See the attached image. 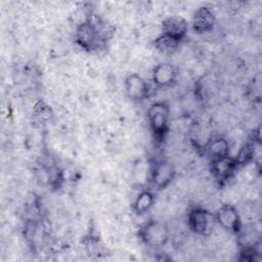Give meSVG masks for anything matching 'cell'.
<instances>
[{"label": "cell", "mask_w": 262, "mask_h": 262, "mask_svg": "<svg viewBox=\"0 0 262 262\" xmlns=\"http://www.w3.org/2000/svg\"><path fill=\"white\" fill-rule=\"evenodd\" d=\"M174 166L166 161L156 162L150 169V179L152 184L158 188H165L174 178Z\"/></svg>", "instance_id": "8992f818"}, {"label": "cell", "mask_w": 262, "mask_h": 262, "mask_svg": "<svg viewBox=\"0 0 262 262\" xmlns=\"http://www.w3.org/2000/svg\"><path fill=\"white\" fill-rule=\"evenodd\" d=\"M139 237L146 246L158 248L164 246L168 242L169 230L164 223L150 220L140 227Z\"/></svg>", "instance_id": "3957f363"}, {"label": "cell", "mask_w": 262, "mask_h": 262, "mask_svg": "<svg viewBox=\"0 0 262 262\" xmlns=\"http://www.w3.org/2000/svg\"><path fill=\"white\" fill-rule=\"evenodd\" d=\"M35 115L41 120V121H47L51 117V112L50 108L47 105L40 104V106H37L35 110Z\"/></svg>", "instance_id": "9a60e30c"}, {"label": "cell", "mask_w": 262, "mask_h": 262, "mask_svg": "<svg viewBox=\"0 0 262 262\" xmlns=\"http://www.w3.org/2000/svg\"><path fill=\"white\" fill-rule=\"evenodd\" d=\"M189 229L199 235H209L214 227L215 215L203 208H193L187 216Z\"/></svg>", "instance_id": "277c9868"}, {"label": "cell", "mask_w": 262, "mask_h": 262, "mask_svg": "<svg viewBox=\"0 0 262 262\" xmlns=\"http://www.w3.org/2000/svg\"><path fill=\"white\" fill-rule=\"evenodd\" d=\"M127 96L134 101H141L148 96V84L138 74H130L125 79Z\"/></svg>", "instance_id": "52a82bcc"}, {"label": "cell", "mask_w": 262, "mask_h": 262, "mask_svg": "<svg viewBox=\"0 0 262 262\" xmlns=\"http://www.w3.org/2000/svg\"><path fill=\"white\" fill-rule=\"evenodd\" d=\"M75 38L79 46L87 51L98 49L105 40L102 31L90 19H87L78 26Z\"/></svg>", "instance_id": "6da1fadb"}, {"label": "cell", "mask_w": 262, "mask_h": 262, "mask_svg": "<svg viewBox=\"0 0 262 262\" xmlns=\"http://www.w3.org/2000/svg\"><path fill=\"white\" fill-rule=\"evenodd\" d=\"M215 25V15L208 6L199 7L192 16V29L199 34L210 32Z\"/></svg>", "instance_id": "9c48e42d"}, {"label": "cell", "mask_w": 262, "mask_h": 262, "mask_svg": "<svg viewBox=\"0 0 262 262\" xmlns=\"http://www.w3.org/2000/svg\"><path fill=\"white\" fill-rule=\"evenodd\" d=\"M188 30L187 21L178 15L169 16L162 24V34L180 42Z\"/></svg>", "instance_id": "ba28073f"}, {"label": "cell", "mask_w": 262, "mask_h": 262, "mask_svg": "<svg viewBox=\"0 0 262 262\" xmlns=\"http://www.w3.org/2000/svg\"><path fill=\"white\" fill-rule=\"evenodd\" d=\"M215 220L222 228L231 232L238 233L242 229V222L238 212L235 207L231 205L221 206L215 214Z\"/></svg>", "instance_id": "5b68a950"}, {"label": "cell", "mask_w": 262, "mask_h": 262, "mask_svg": "<svg viewBox=\"0 0 262 262\" xmlns=\"http://www.w3.org/2000/svg\"><path fill=\"white\" fill-rule=\"evenodd\" d=\"M154 202H155V196L149 190L141 191L134 201L133 208L135 213L139 215L146 213L152 207Z\"/></svg>", "instance_id": "4fadbf2b"}, {"label": "cell", "mask_w": 262, "mask_h": 262, "mask_svg": "<svg viewBox=\"0 0 262 262\" xmlns=\"http://www.w3.org/2000/svg\"><path fill=\"white\" fill-rule=\"evenodd\" d=\"M180 42L164 35V34H161L154 42V45L156 47L157 50H159L160 52H163V53H170L172 52L173 50H175L178 46Z\"/></svg>", "instance_id": "5bb4252c"}, {"label": "cell", "mask_w": 262, "mask_h": 262, "mask_svg": "<svg viewBox=\"0 0 262 262\" xmlns=\"http://www.w3.org/2000/svg\"><path fill=\"white\" fill-rule=\"evenodd\" d=\"M151 79L158 87H169L176 80V70L170 62H160L154 68Z\"/></svg>", "instance_id": "30bf717a"}, {"label": "cell", "mask_w": 262, "mask_h": 262, "mask_svg": "<svg viewBox=\"0 0 262 262\" xmlns=\"http://www.w3.org/2000/svg\"><path fill=\"white\" fill-rule=\"evenodd\" d=\"M212 164V173L216 180L220 182L227 181L235 172L238 164L235 159L228 157L216 160L211 162Z\"/></svg>", "instance_id": "8fae6325"}, {"label": "cell", "mask_w": 262, "mask_h": 262, "mask_svg": "<svg viewBox=\"0 0 262 262\" xmlns=\"http://www.w3.org/2000/svg\"><path fill=\"white\" fill-rule=\"evenodd\" d=\"M211 162L229 156V143L223 137L212 138L205 147Z\"/></svg>", "instance_id": "7c38bea8"}, {"label": "cell", "mask_w": 262, "mask_h": 262, "mask_svg": "<svg viewBox=\"0 0 262 262\" xmlns=\"http://www.w3.org/2000/svg\"><path fill=\"white\" fill-rule=\"evenodd\" d=\"M169 114V106L164 101L154 102L147 111V119L150 130L154 136L158 139H162L168 131Z\"/></svg>", "instance_id": "7a4b0ae2"}]
</instances>
